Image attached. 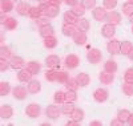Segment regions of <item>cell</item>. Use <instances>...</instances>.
I'll return each mask as SVG.
<instances>
[{
	"label": "cell",
	"instance_id": "6da1fadb",
	"mask_svg": "<svg viewBox=\"0 0 133 126\" xmlns=\"http://www.w3.org/2000/svg\"><path fill=\"white\" fill-rule=\"evenodd\" d=\"M101 59H103V53L97 48H93L87 53V60L91 64H98L100 61H101Z\"/></svg>",
	"mask_w": 133,
	"mask_h": 126
},
{
	"label": "cell",
	"instance_id": "7a4b0ae2",
	"mask_svg": "<svg viewBox=\"0 0 133 126\" xmlns=\"http://www.w3.org/2000/svg\"><path fill=\"white\" fill-rule=\"evenodd\" d=\"M40 113H41V108L39 104H35V102H32L25 108V114L29 118H37L40 116Z\"/></svg>",
	"mask_w": 133,
	"mask_h": 126
},
{
	"label": "cell",
	"instance_id": "3957f363",
	"mask_svg": "<svg viewBox=\"0 0 133 126\" xmlns=\"http://www.w3.org/2000/svg\"><path fill=\"white\" fill-rule=\"evenodd\" d=\"M107 51L110 54H120L121 51V41L116 39H110V41L107 44Z\"/></svg>",
	"mask_w": 133,
	"mask_h": 126
},
{
	"label": "cell",
	"instance_id": "277c9868",
	"mask_svg": "<svg viewBox=\"0 0 133 126\" xmlns=\"http://www.w3.org/2000/svg\"><path fill=\"white\" fill-rule=\"evenodd\" d=\"M109 97V93L107 89H103V88H98L93 92V98L96 102H100V104H103V102H105Z\"/></svg>",
	"mask_w": 133,
	"mask_h": 126
},
{
	"label": "cell",
	"instance_id": "5b68a950",
	"mask_svg": "<svg viewBox=\"0 0 133 126\" xmlns=\"http://www.w3.org/2000/svg\"><path fill=\"white\" fill-rule=\"evenodd\" d=\"M105 21L108 24H112V25H118L121 23V13L116 12V11H109L107 13Z\"/></svg>",
	"mask_w": 133,
	"mask_h": 126
},
{
	"label": "cell",
	"instance_id": "8992f818",
	"mask_svg": "<svg viewBox=\"0 0 133 126\" xmlns=\"http://www.w3.org/2000/svg\"><path fill=\"white\" fill-rule=\"evenodd\" d=\"M80 65V59L77 57L76 54H68L65 57V66L68 68V69H75Z\"/></svg>",
	"mask_w": 133,
	"mask_h": 126
},
{
	"label": "cell",
	"instance_id": "52a82bcc",
	"mask_svg": "<svg viewBox=\"0 0 133 126\" xmlns=\"http://www.w3.org/2000/svg\"><path fill=\"white\" fill-rule=\"evenodd\" d=\"M45 114L49 120H57L61 114V109H59L56 105H48L45 109Z\"/></svg>",
	"mask_w": 133,
	"mask_h": 126
},
{
	"label": "cell",
	"instance_id": "ba28073f",
	"mask_svg": "<svg viewBox=\"0 0 133 126\" xmlns=\"http://www.w3.org/2000/svg\"><path fill=\"white\" fill-rule=\"evenodd\" d=\"M115 33H116V25H112V24H107L101 27V35L105 39H112L115 36Z\"/></svg>",
	"mask_w": 133,
	"mask_h": 126
},
{
	"label": "cell",
	"instance_id": "9c48e42d",
	"mask_svg": "<svg viewBox=\"0 0 133 126\" xmlns=\"http://www.w3.org/2000/svg\"><path fill=\"white\" fill-rule=\"evenodd\" d=\"M72 39H73V43H75L76 45H84V44L87 43V40H88L87 33L83 32V31H80V29H77V31L75 32V35L72 36Z\"/></svg>",
	"mask_w": 133,
	"mask_h": 126
},
{
	"label": "cell",
	"instance_id": "30bf717a",
	"mask_svg": "<svg viewBox=\"0 0 133 126\" xmlns=\"http://www.w3.org/2000/svg\"><path fill=\"white\" fill-rule=\"evenodd\" d=\"M107 13H108V12L105 11L104 7H96V8H93V11H92L93 19H95L96 21H104L105 17H107Z\"/></svg>",
	"mask_w": 133,
	"mask_h": 126
},
{
	"label": "cell",
	"instance_id": "8fae6325",
	"mask_svg": "<svg viewBox=\"0 0 133 126\" xmlns=\"http://www.w3.org/2000/svg\"><path fill=\"white\" fill-rule=\"evenodd\" d=\"M9 62H11V68L17 69V71L23 69L24 65H25L24 59H23V57H20V56H12V57H11V61H9Z\"/></svg>",
	"mask_w": 133,
	"mask_h": 126
},
{
	"label": "cell",
	"instance_id": "7c38bea8",
	"mask_svg": "<svg viewBox=\"0 0 133 126\" xmlns=\"http://www.w3.org/2000/svg\"><path fill=\"white\" fill-rule=\"evenodd\" d=\"M14 116V109L11 105H2L0 106V118H3V120H9L11 117Z\"/></svg>",
	"mask_w": 133,
	"mask_h": 126
},
{
	"label": "cell",
	"instance_id": "4fadbf2b",
	"mask_svg": "<svg viewBox=\"0 0 133 126\" xmlns=\"http://www.w3.org/2000/svg\"><path fill=\"white\" fill-rule=\"evenodd\" d=\"M98 80H100V82L104 84V85H109V84H112L115 81V73H109V72H101L98 76Z\"/></svg>",
	"mask_w": 133,
	"mask_h": 126
},
{
	"label": "cell",
	"instance_id": "5bb4252c",
	"mask_svg": "<svg viewBox=\"0 0 133 126\" xmlns=\"http://www.w3.org/2000/svg\"><path fill=\"white\" fill-rule=\"evenodd\" d=\"M45 65H47V68H49V69H55V68H57V66L60 65L59 56H56V54H49L47 59H45Z\"/></svg>",
	"mask_w": 133,
	"mask_h": 126
},
{
	"label": "cell",
	"instance_id": "9a60e30c",
	"mask_svg": "<svg viewBox=\"0 0 133 126\" xmlns=\"http://www.w3.org/2000/svg\"><path fill=\"white\" fill-rule=\"evenodd\" d=\"M29 93L28 92V89H25L24 86H16V88H14V90H12V94H14V97L16 98V100H24L25 97H27V94Z\"/></svg>",
	"mask_w": 133,
	"mask_h": 126
},
{
	"label": "cell",
	"instance_id": "2e32d148",
	"mask_svg": "<svg viewBox=\"0 0 133 126\" xmlns=\"http://www.w3.org/2000/svg\"><path fill=\"white\" fill-rule=\"evenodd\" d=\"M77 29H79V28H77L76 24H66V23H64V25H63V28H61V32H63L64 36L72 37Z\"/></svg>",
	"mask_w": 133,
	"mask_h": 126
},
{
	"label": "cell",
	"instance_id": "e0dca14e",
	"mask_svg": "<svg viewBox=\"0 0 133 126\" xmlns=\"http://www.w3.org/2000/svg\"><path fill=\"white\" fill-rule=\"evenodd\" d=\"M32 76L33 74L27 69V68H25V69L23 68V69H20L17 72V80H19L20 82H29L31 80H32Z\"/></svg>",
	"mask_w": 133,
	"mask_h": 126
},
{
	"label": "cell",
	"instance_id": "ac0fdd59",
	"mask_svg": "<svg viewBox=\"0 0 133 126\" xmlns=\"http://www.w3.org/2000/svg\"><path fill=\"white\" fill-rule=\"evenodd\" d=\"M63 20H64V23H66V24H77L80 17L76 16L72 11H66V12L63 15Z\"/></svg>",
	"mask_w": 133,
	"mask_h": 126
},
{
	"label": "cell",
	"instance_id": "d6986e66",
	"mask_svg": "<svg viewBox=\"0 0 133 126\" xmlns=\"http://www.w3.org/2000/svg\"><path fill=\"white\" fill-rule=\"evenodd\" d=\"M76 81H77V84H79L81 88H85V86L89 85L91 77H89V74H87V73L81 72V73H79V74L76 76Z\"/></svg>",
	"mask_w": 133,
	"mask_h": 126
},
{
	"label": "cell",
	"instance_id": "ffe728a7",
	"mask_svg": "<svg viewBox=\"0 0 133 126\" xmlns=\"http://www.w3.org/2000/svg\"><path fill=\"white\" fill-rule=\"evenodd\" d=\"M27 89H28V92L31 94H37L41 90V84L37 81V80H31V81L28 82V85H27Z\"/></svg>",
	"mask_w": 133,
	"mask_h": 126
},
{
	"label": "cell",
	"instance_id": "44dd1931",
	"mask_svg": "<svg viewBox=\"0 0 133 126\" xmlns=\"http://www.w3.org/2000/svg\"><path fill=\"white\" fill-rule=\"evenodd\" d=\"M29 9H31V5L25 2H20L17 5H16V13L20 15V16H27L29 13Z\"/></svg>",
	"mask_w": 133,
	"mask_h": 126
},
{
	"label": "cell",
	"instance_id": "7402d4cb",
	"mask_svg": "<svg viewBox=\"0 0 133 126\" xmlns=\"http://www.w3.org/2000/svg\"><path fill=\"white\" fill-rule=\"evenodd\" d=\"M39 31H40V32H39L40 36H41L43 39H47V37H51V36L55 35V28H53L51 24L44 25V27H40Z\"/></svg>",
	"mask_w": 133,
	"mask_h": 126
},
{
	"label": "cell",
	"instance_id": "603a6c76",
	"mask_svg": "<svg viewBox=\"0 0 133 126\" xmlns=\"http://www.w3.org/2000/svg\"><path fill=\"white\" fill-rule=\"evenodd\" d=\"M27 69L32 73V74H37V73H40V71H41V65H40V62L39 61H28L27 62Z\"/></svg>",
	"mask_w": 133,
	"mask_h": 126
},
{
	"label": "cell",
	"instance_id": "cb8c5ba5",
	"mask_svg": "<svg viewBox=\"0 0 133 126\" xmlns=\"http://www.w3.org/2000/svg\"><path fill=\"white\" fill-rule=\"evenodd\" d=\"M71 11L76 15V16H79V17H81V16H84L85 15V11H87V8L83 5V3H77V4H75L73 7H71Z\"/></svg>",
	"mask_w": 133,
	"mask_h": 126
},
{
	"label": "cell",
	"instance_id": "d4e9b609",
	"mask_svg": "<svg viewBox=\"0 0 133 126\" xmlns=\"http://www.w3.org/2000/svg\"><path fill=\"white\" fill-rule=\"evenodd\" d=\"M3 25H4V28L7 31H14L17 27V20L15 17H7L5 21L3 23Z\"/></svg>",
	"mask_w": 133,
	"mask_h": 126
},
{
	"label": "cell",
	"instance_id": "484cf974",
	"mask_svg": "<svg viewBox=\"0 0 133 126\" xmlns=\"http://www.w3.org/2000/svg\"><path fill=\"white\" fill-rule=\"evenodd\" d=\"M104 71L109 73H116L117 72V62L113 60H108L104 64Z\"/></svg>",
	"mask_w": 133,
	"mask_h": 126
},
{
	"label": "cell",
	"instance_id": "4316f807",
	"mask_svg": "<svg viewBox=\"0 0 133 126\" xmlns=\"http://www.w3.org/2000/svg\"><path fill=\"white\" fill-rule=\"evenodd\" d=\"M59 12H60V7H56V5H51L49 4V8H48V11L44 15H45L48 19H55L57 15H59Z\"/></svg>",
	"mask_w": 133,
	"mask_h": 126
},
{
	"label": "cell",
	"instance_id": "83f0119b",
	"mask_svg": "<svg viewBox=\"0 0 133 126\" xmlns=\"http://www.w3.org/2000/svg\"><path fill=\"white\" fill-rule=\"evenodd\" d=\"M76 25H77V28H79L80 31H83V32H88V31L91 29V23H89V20H88V19H80Z\"/></svg>",
	"mask_w": 133,
	"mask_h": 126
},
{
	"label": "cell",
	"instance_id": "f1b7e54d",
	"mask_svg": "<svg viewBox=\"0 0 133 126\" xmlns=\"http://www.w3.org/2000/svg\"><path fill=\"white\" fill-rule=\"evenodd\" d=\"M71 118L76 120L77 122H81V121L84 120V110L80 109V108H75V110H73L72 114H71Z\"/></svg>",
	"mask_w": 133,
	"mask_h": 126
},
{
	"label": "cell",
	"instance_id": "f546056e",
	"mask_svg": "<svg viewBox=\"0 0 133 126\" xmlns=\"http://www.w3.org/2000/svg\"><path fill=\"white\" fill-rule=\"evenodd\" d=\"M75 105H73V102H64L63 106H61V113L63 114H66V116H71L72 111L75 110Z\"/></svg>",
	"mask_w": 133,
	"mask_h": 126
},
{
	"label": "cell",
	"instance_id": "4dcf8cb0",
	"mask_svg": "<svg viewBox=\"0 0 133 126\" xmlns=\"http://www.w3.org/2000/svg\"><path fill=\"white\" fill-rule=\"evenodd\" d=\"M44 77H45V80H47V81H49V82H56L57 81V71L48 69L45 72V74H44Z\"/></svg>",
	"mask_w": 133,
	"mask_h": 126
},
{
	"label": "cell",
	"instance_id": "1f68e13d",
	"mask_svg": "<svg viewBox=\"0 0 133 126\" xmlns=\"http://www.w3.org/2000/svg\"><path fill=\"white\" fill-rule=\"evenodd\" d=\"M129 116H130V111L127 110V109H121V110H118V113H117V118L123 122V123H127V122H128Z\"/></svg>",
	"mask_w": 133,
	"mask_h": 126
},
{
	"label": "cell",
	"instance_id": "d6a6232c",
	"mask_svg": "<svg viewBox=\"0 0 133 126\" xmlns=\"http://www.w3.org/2000/svg\"><path fill=\"white\" fill-rule=\"evenodd\" d=\"M132 48H133V44L130 41H128V40L123 41V43H121V51H120V53L124 54V56H128Z\"/></svg>",
	"mask_w": 133,
	"mask_h": 126
},
{
	"label": "cell",
	"instance_id": "836d02e7",
	"mask_svg": "<svg viewBox=\"0 0 133 126\" xmlns=\"http://www.w3.org/2000/svg\"><path fill=\"white\" fill-rule=\"evenodd\" d=\"M57 45V39L55 36H51V37H47L44 39V47L48 48V49H53Z\"/></svg>",
	"mask_w": 133,
	"mask_h": 126
},
{
	"label": "cell",
	"instance_id": "e575fe53",
	"mask_svg": "<svg viewBox=\"0 0 133 126\" xmlns=\"http://www.w3.org/2000/svg\"><path fill=\"white\" fill-rule=\"evenodd\" d=\"M11 11H14V0H4V2H2V12L7 13V12H11Z\"/></svg>",
	"mask_w": 133,
	"mask_h": 126
},
{
	"label": "cell",
	"instance_id": "d590c367",
	"mask_svg": "<svg viewBox=\"0 0 133 126\" xmlns=\"http://www.w3.org/2000/svg\"><path fill=\"white\" fill-rule=\"evenodd\" d=\"M9 93H11V85H9V82L2 81V82H0V96L4 97V96H8Z\"/></svg>",
	"mask_w": 133,
	"mask_h": 126
},
{
	"label": "cell",
	"instance_id": "8d00e7d4",
	"mask_svg": "<svg viewBox=\"0 0 133 126\" xmlns=\"http://www.w3.org/2000/svg\"><path fill=\"white\" fill-rule=\"evenodd\" d=\"M0 57L8 60L9 57H12V51H11L8 47H5V45H2V47H0Z\"/></svg>",
	"mask_w": 133,
	"mask_h": 126
},
{
	"label": "cell",
	"instance_id": "74e56055",
	"mask_svg": "<svg viewBox=\"0 0 133 126\" xmlns=\"http://www.w3.org/2000/svg\"><path fill=\"white\" fill-rule=\"evenodd\" d=\"M77 101V94L75 90H66L65 92V102H75Z\"/></svg>",
	"mask_w": 133,
	"mask_h": 126
},
{
	"label": "cell",
	"instance_id": "f35d334b",
	"mask_svg": "<svg viewBox=\"0 0 133 126\" xmlns=\"http://www.w3.org/2000/svg\"><path fill=\"white\" fill-rule=\"evenodd\" d=\"M65 86H66V89H68V90H77V89H79V84H77V81H76V78H71L69 77V80H68V81H66L65 82Z\"/></svg>",
	"mask_w": 133,
	"mask_h": 126
},
{
	"label": "cell",
	"instance_id": "ab89813d",
	"mask_svg": "<svg viewBox=\"0 0 133 126\" xmlns=\"http://www.w3.org/2000/svg\"><path fill=\"white\" fill-rule=\"evenodd\" d=\"M41 11H40V8L39 7H31V9H29V13H28V16L29 17H32V19H39V17H41Z\"/></svg>",
	"mask_w": 133,
	"mask_h": 126
},
{
	"label": "cell",
	"instance_id": "60d3db41",
	"mask_svg": "<svg viewBox=\"0 0 133 126\" xmlns=\"http://www.w3.org/2000/svg\"><path fill=\"white\" fill-rule=\"evenodd\" d=\"M123 93L125 96H133V82H124L123 84Z\"/></svg>",
	"mask_w": 133,
	"mask_h": 126
},
{
	"label": "cell",
	"instance_id": "b9f144b4",
	"mask_svg": "<svg viewBox=\"0 0 133 126\" xmlns=\"http://www.w3.org/2000/svg\"><path fill=\"white\" fill-rule=\"evenodd\" d=\"M53 100H55V102L56 104H64L65 102V92H56L55 93V96H53Z\"/></svg>",
	"mask_w": 133,
	"mask_h": 126
},
{
	"label": "cell",
	"instance_id": "7bdbcfd3",
	"mask_svg": "<svg viewBox=\"0 0 133 126\" xmlns=\"http://www.w3.org/2000/svg\"><path fill=\"white\" fill-rule=\"evenodd\" d=\"M68 80H69V74L66 73V72H64V71H59L57 72V82L65 84Z\"/></svg>",
	"mask_w": 133,
	"mask_h": 126
},
{
	"label": "cell",
	"instance_id": "ee69618b",
	"mask_svg": "<svg viewBox=\"0 0 133 126\" xmlns=\"http://www.w3.org/2000/svg\"><path fill=\"white\" fill-rule=\"evenodd\" d=\"M123 13L125 15V16H130L132 13H133V4L132 3H125V4H123Z\"/></svg>",
	"mask_w": 133,
	"mask_h": 126
},
{
	"label": "cell",
	"instance_id": "f6af8a7d",
	"mask_svg": "<svg viewBox=\"0 0 133 126\" xmlns=\"http://www.w3.org/2000/svg\"><path fill=\"white\" fill-rule=\"evenodd\" d=\"M104 3V8L105 9H115L117 7V0H103Z\"/></svg>",
	"mask_w": 133,
	"mask_h": 126
},
{
	"label": "cell",
	"instance_id": "bcb514c9",
	"mask_svg": "<svg viewBox=\"0 0 133 126\" xmlns=\"http://www.w3.org/2000/svg\"><path fill=\"white\" fill-rule=\"evenodd\" d=\"M11 68V62H8L7 59H0V71L2 72H5Z\"/></svg>",
	"mask_w": 133,
	"mask_h": 126
},
{
	"label": "cell",
	"instance_id": "7dc6e473",
	"mask_svg": "<svg viewBox=\"0 0 133 126\" xmlns=\"http://www.w3.org/2000/svg\"><path fill=\"white\" fill-rule=\"evenodd\" d=\"M124 80H125L127 82H133V68H129V69L125 71Z\"/></svg>",
	"mask_w": 133,
	"mask_h": 126
},
{
	"label": "cell",
	"instance_id": "c3c4849f",
	"mask_svg": "<svg viewBox=\"0 0 133 126\" xmlns=\"http://www.w3.org/2000/svg\"><path fill=\"white\" fill-rule=\"evenodd\" d=\"M83 5L87 8V9H93L96 8V0H81Z\"/></svg>",
	"mask_w": 133,
	"mask_h": 126
},
{
	"label": "cell",
	"instance_id": "681fc988",
	"mask_svg": "<svg viewBox=\"0 0 133 126\" xmlns=\"http://www.w3.org/2000/svg\"><path fill=\"white\" fill-rule=\"evenodd\" d=\"M36 24H37L39 28H40V27H44V25L51 24V23H49V19H48L47 16H44V17H39V19H36Z\"/></svg>",
	"mask_w": 133,
	"mask_h": 126
},
{
	"label": "cell",
	"instance_id": "f907efd6",
	"mask_svg": "<svg viewBox=\"0 0 133 126\" xmlns=\"http://www.w3.org/2000/svg\"><path fill=\"white\" fill-rule=\"evenodd\" d=\"M39 8H40V11L43 13H45L47 11H48V8H49V3H40L39 4Z\"/></svg>",
	"mask_w": 133,
	"mask_h": 126
},
{
	"label": "cell",
	"instance_id": "816d5d0a",
	"mask_svg": "<svg viewBox=\"0 0 133 126\" xmlns=\"http://www.w3.org/2000/svg\"><path fill=\"white\" fill-rule=\"evenodd\" d=\"M64 3V0H49V4L51 5H56V7H60V4Z\"/></svg>",
	"mask_w": 133,
	"mask_h": 126
},
{
	"label": "cell",
	"instance_id": "f5cc1de1",
	"mask_svg": "<svg viewBox=\"0 0 133 126\" xmlns=\"http://www.w3.org/2000/svg\"><path fill=\"white\" fill-rule=\"evenodd\" d=\"M64 3H65L66 5H69V7H73L75 4L79 3V0H64Z\"/></svg>",
	"mask_w": 133,
	"mask_h": 126
},
{
	"label": "cell",
	"instance_id": "db71d44e",
	"mask_svg": "<svg viewBox=\"0 0 133 126\" xmlns=\"http://www.w3.org/2000/svg\"><path fill=\"white\" fill-rule=\"evenodd\" d=\"M110 125H112V126H121V125H124L123 122H121L117 117H116V120H113L112 122H110Z\"/></svg>",
	"mask_w": 133,
	"mask_h": 126
},
{
	"label": "cell",
	"instance_id": "11a10c76",
	"mask_svg": "<svg viewBox=\"0 0 133 126\" xmlns=\"http://www.w3.org/2000/svg\"><path fill=\"white\" fill-rule=\"evenodd\" d=\"M80 122H77L76 120H71V121H68V122H66V126H77V125H79Z\"/></svg>",
	"mask_w": 133,
	"mask_h": 126
},
{
	"label": "cell",
	"instance_id": "9f6ffc18",
	"mask_svg": "<svg viewBox=\"0 0 133 126\" xmlns=\"http://www.w3.org/2000/svg\"><path fill=\"white\" fill-rule=\"evenodd\" d=\"M91 126H103V123H101V121H92Z\"/></svg>",
	"mask_w": 133,
	"mask_h": 126
},
{
	"label": "cell",
	"instance_id": "6f0895ef",
	"mask_svg": "<svg viewBox=\"0 0 133 126\" xmlns=\"http://www.w3.org/2000/svg\"><path fill=\"white\" fill-rule=\"evenodd\" d=\"M127 123H129L130 126H133V113H130V116H129V120H128V122Z\"/></svg>",
	"mask_w": 133,
	"mask_h": 126
},
{
	"label": "cell",
	"instance_id": "680465c9",
	"mask_svg": "<svg viewBox=\"0 0 133 126\" xmlns=\"http://www.w3.org/2000/svg\"><path fill=\"white\" fill-rule=\"evenodd\" d=\"M128 57H129V60H132V61H133V48L130 49V52H129V54H128Z\"/></svg>",
	"mask_w": 133,
	"mask_h": 126
},
{
	"label": "cell",
	"instance_id": "91938a15",
	"mask_svg": "<svg viewBox=\"0 0 133 126\" xmlns=\"http://www.w3.org/2000/svg\"><path fill=\"white\" fill-rule=\"evenodd\" d=\"M40 3H49V0H40Z\"/></svg>",
	"mask_w": 133,
	"mask_h": 126
},
{
	"label": "cell",
	"instance_id": "94428289",
	"mask_svg": "<svg viewBox=\"0 0 133 126\" xmlns=\"http://www.w3.org/2000/svg\"><path fill=\"white\" fill-rule=\"evenodd\" d=\"M129 20H130V21H132V23H133V13H132V15H130V16H129Z\"/></svg>",
	"mask_w": 133,
	"mask_h": 126
},
{
	"label": "cell",
	"instance_id": "6125c7cd",
	"mask_svg": "<svg viewBox=\"0 0 133 126\" xmlns=\"http://www.w3.org/2000/svg\"><path fill=\"white\" fill-rule=\"evenodd\" d=\"M128 3H132L133 4V0H128Z\"/></svg>",
	"mask_w": 133,
	"mask_h": 126
},
{
	"label": "cell",
	"instance_id": "be15d7a7",
	"mask_svg": "<svg viewBox=\"0 0 133 126\" xmlns=\"http://www.w3.org/2000/svg\"><path fill=\"white\" fill-rule=\"evenodd\" d=\"M132 33H133V25H132Z\"/></svg>",
	"mask_w": 133,
	"mask_h": 126
},
{
	"label": "cell",
	"instance_id": "e7e4bbea",
	"mask_svg": "<svg viewBox=\"0 0 133 126\" xmlns=\"http://www.w3.org/2000/svg\"><path fill=\"white\" fill-rule=\"evenodd\" d=\"M0 2H4V0H0Z\"/></svg>",
	"mask_w": 133,
	"mask_h": 126
},
{
	"label": "cell",
	"instance_id": "03108f58",
	"mask_svg": "<svg viewBox=\"0 0 133 126\" xmlns=\"http://www.w3.org/2000/svg\"><path fill=\"white\" fill-rule=\"evenodd\" d=\"M16 2H17V0H16Z\"/></svg>",
	"mask_w": 133,
	"mask_h": 126
}]
</instances>
